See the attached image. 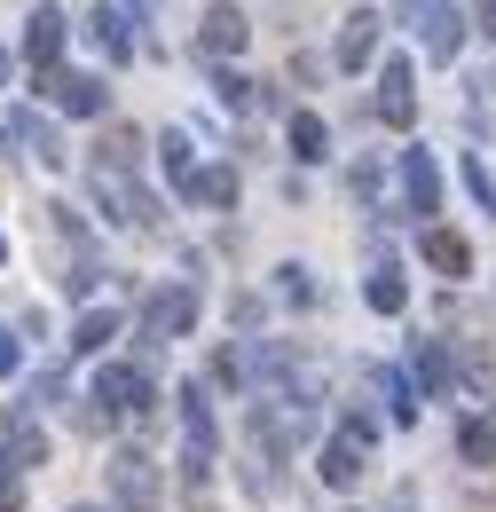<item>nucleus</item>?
<instances>
[{
  "label": "nucleus",
  "instance_id": "5",
  "mask_svg": "<svg viewBox=\"0 0 496 512\" xmlns=\"http://www.w3.org/2000/svg\"><path fill=\"white\" fill-rule=\"evenodd\" d=\"M0 465H8V473H40V465H48V434H40L32 410H8V449H0Z\"/></svg>",
  "mask_w": 496,
  "mask_h": 512
},
{
  "label": "nucleus",
  "instance_id": "26",
  "mask_svg": "<svg viewBox=\"0 0 496 512\" xmlns=\"http://www.w3.org/2000/svg\"><path fill=\"white\" fill-rule=\"evenodd\" d=\"M16 505H24V489H16V473L0 465V512H16Z\"/></svg>",
  "mask_w": 496,
  "mask_h": 512
},
{
  "label": "nucleus",
  "instance_id": "8",
  "mask_svg": "<svg viewBox=\"0 0 496 512\" xmlns=\"http://www.w3.org/2000/svg\"><path fill=\"white\" fill-rule=\"evenodd\" d=\"M378 119L386 127H410L418 119V95H410V64L402 56H386V71H378Z\"/></svg>",
  "mask_w": 496,
  "mask_h": 512
},
{
  "label": "nucleus",
  "instance_id": "12",
  "mask_svg": "<svg viewBox=\"0 0 496 512\" xmlns=\"http://www.w3.org/2000/svg\"><path fill=\"white\" fill-rule=\"evenodd\" d=\"M402 197H410V213H434L441 205V174L426 150H402Z\"/></svg>",
  "mask_w": 496,
  "mask_h": 512
},
{
  "label": "nucleus",
  "instance_id": "22",
  "mask_svg": "<svg viewBox=\"0 0 496 512\" xmlns=\"http://www.w3.org/2000/svg\"><path fill=\"white\" fill-rule=\"evenodd\" d=\"M371 386H378V394H386V410H394L402 426L418 418V394H410V379H402V371H371Z\"/></svg>",
  "mask_w": 496,
  "mask_h": 512
},
{
  "label": "nucleus",
  "instance_id": "27",
  "mask_svg": "<svg viewBox=\"0 0 496 512\" xmlns=\"http://www.w3.org/2000/svg\"><path fill=\"white\" fill-rule=\"evenodd\" d=\"M481 32H489V40H496V0H481Z\"/></svg>",
  "mask_w": 496,
  "mask_h": 512
},
{
  "label": "nucleus",
  "instance_id": "4",
  "mask_svg": "<svg viewBox=\"0 0 496 512\" xmlns=\"http://www.w3.org/2000/svg\"><path fill=\"white\" fill-rule=\"evenodd\" d=\"M402 8L426 24V56H434V64H449V56L465 48V16H457L449 0H402Z\"/></svg>",
  "mask_w": 496,
  "mask_h": 512
},
{
  "label": "nucleus",
  "instance_id": "2",
  "mask_svg": "<svg viewBox=\"0 0 496 512\" xmlns=\"http://www.w3.org/2000/svg\"><path fill=\"white\" fill-rule=\"evenodd\" d=\"M111 489H119L126 512H158V465H150L142 449H119V457H111Z\"/></svg>",
  "mask_w": 496,
  "mask_h": 512
},
{
  "label": "nucleus",
  "instance_id": "19",
  "mask_svg": "<svg viewBox=\"0 0 496 512\" xmlns=\"http://www.w3.org/2000/svg\"><path fill=\"white\" fill-rule=\"evenodd\" d=\"M410 371L434 386V394H449V355H441V339H418V347H410Z\"/></svg>",
  "mask_w": 496,
  "mask_h": 512
},
{
  "label": "nucleus",
  "instance_id": "1",
  "mask_svg": "<svg viewBox=\"0 0 496 512\" xmlns=\"http://www.w3.org/2000/svg\"><path fill=\"white\" fill-rule=\"evenodd\" d=\"M189 323H197V292H189V284H174V292H150V308H142V347L182 339Z\"/></svg>",
  "mask_w": 496,
  "mask_h": 512
},
{
  "label": "nucleus",
  "instance_id": "29",
  "mask_svg": "<svg viewBox=\"0 0 496 512\" xmlns=\"http://www.w3.org/2000/svg\"><path fill=\"white\" fill-rule=\"evenodd\" d=\"M0 79H8V48H0Z\"/></svg>",
  "mask_w": 496,
  "mask_h": 512
},
{
  "label": "nucleus",
  "instance_id": "25",
  "mask_svg": "<svg viewBox=\"0 0 496 512\" xmlns=\"http://www.w3.org/2000/svg\"><path fill=\"white\" fill-rule=\"evenodd\" d=\"M158 158H166V174H174L182 190L197 182V166H189V142H182V134H166V142H158Z\"/></svg>",
  "mask_w": 496,
  "mask_h": 512
},
{
  "label": "nucleus",
  "instance_id": "20",
  "mask_svg": "<svg viewBox=\"0 0 496 512\" xmlns=\"http://www.w3.org/2000/svg\"><path fill=\"white\" fill-rule=\"evenodd\" d=\"M323 150H331V134H323V119H315V111H292V158H323Z\"/></svg>",
  "mask_w": 496,
  "mask_h": 512
},
{
  "label": "nucleus",
  "instance_id": "13",
  "mask_svg": "<svg viewBox=\"0 0 496 512\" xmlns=\"http://www.w3.org/2000/svg\"><path fill=\"white\" fill-rule=\"evenodd\" d=\"M126 24H134L126 8H95V16H87V40H95L111 64H126V56H134V32H126Z\"/></svg>",
  "mask_w": 496,
  "mask_h": 512
},
{
  "label": "nucleus",
  "instance_id": "14",
  "mask_svg": "<svg viewBox=\"0 0 496 512\" xmlns=\"http://www.w3.org/2000/svg\"><path fill=\"white\" fill-rule=\"evenodd\" d=\"M378 24H386V16H371V8L347 16V32H339V64H347V71H363L378 56Z\"/></svg>",
  "mask_w": 496,
  "mask_h": 512
},
{
  "label": "nucleus",
  "instance_id": "3",
  "mask_svg": "<svg viewBox=\"0 0 496 512\" xmlns=\"http://www.w3.org/2000/svg\"><path fill=\"white\" fill-rule=\"evenodd\" d=\"M95 402H103V418H111V410L142 418V410H150V379H142L134 363H103V371H95Z\"/></svg>",
  "mask_w": 496,
  "mask_h": 512
},
{
  "label": "nucleus",
  "instance_id": "7",
  "mask_svg": "<svg viewBox=\"0 0 496 512\" xmlns=\"http://www.w3.org/2000/svg\"><path fill=\"white\" fill-rule=\"evenodd\" d=\"M245 8H237V0H213V8H205V24H197V48H205V56H237V48H245Z\"/></svg>",
  "mask_w": 496,
  "mask_h": 512
},
{
  "label": "nucleus",
  "instance_id": "15",
  "mask_svg": "<svg viewBox=\"0 0 496 512\" xmlns=\"http://www.w3.org/2000/svg\"><path fill=\"white\" fill-rule=\"evenodd\" d=\"M418 253H426V268H441V276H465V268H473V245H465L457 229H426Z\"/></svg>",
  "mask_w": 496,
  "mask_h": 512
},
{
  "label": "nucleus",
  "instance_id": "23",
  "mask_svg": "<svg viewBox=\"0 0 496 512\" xmlns=\"http://www.w3.org/2000/svg\"><path fill=\"white\" fill-rule=\"evenodd\" d=\"M457 449H465V465H496V426H489V418H465Z\"/></svg>",
  "mask_w": 496,
  "mask_h": 512
},
{
  "label": "nucleus",
  "instance_id": "18",
  "mask_svg": "<svg viewBox=\"0 0 496 512\" xmlns=\"http://www.w3.org/2000/svg\"><path fill=\"white\" fill-rule=\"evenodd\" d=\"M213 95H221V111H260L268 95H260V79H245V71H221L213 79Z\"/></svg>",
  "mask_w": 496,
  "mask_h": 512
},
{
  "label": "nucleus",
  "instance_id": "32",
  "mask_svg": "<svg viewBox=\"0 0 496 512\" xmlns=\"http://www.w3.org/2000/svg\"><path fill=\"white\" fill-rule=\"evenodd\" d=\"M126 8H142V0H126Z\"/></svg>",
  "mask_w": 496,
  "mask_h": 512
},
{
  "label": "nucleus",
  "instance_id": "9",
  "mask_svg": "<svg viewBox=\"0 0 496 512\" xmlns=\"http://www.w3.org/2000/svg\"><path fill=\"white\" fill-rule=\"evenodd\" d=\"M95 190H103V205H111V221H126V229H150V221H158V205L134 190L126 174H95Z\"/></svg>",
  "mask_w": 496,
  "mask_h": 512
},
{
  "label": "nucleus",
  "instance_id": "10",
  "mask_svg": "<svg viewBox=\"0 0 496 512\" xmlns=\"http://www.w3.org/2000/svg\"><path fill=\"white\" fill-rule=\"evenodd\" d=\"M363 449H371V442H355V434L339 426V434L323 442V465H315V473H323L331 489H355V481H363Z\"/></svg>",
  "mask_w": 496,
  "mask_h": 512
},
{
  "label": "nucleus",
  "instance_id": "30",
  "mask_svg": "<svg viewBox=\"0 0 496 512\" xmlns=\"http://www.w3.org/2000/svg\"><path fill=\"white\" fill-rule=\"evenodd\" d=\"M0 260H8V237H0Z\"/></svg>",
  "mask_w": 496,
  "mask_h": 512
},
{
  "label": "nucleus",
  "instance_id": "24",
  "mask_svg": "<svg viewBox=\"0 0 496 512\" xmlns=\"http://www.w3.org/2000/svg\"><path fill=\"white\" fill-rule=\"evenodd\" d=\"M189 197H197V205H237V174H229V166H213V174H197V182H189Z\"/></svg>",
  "mask_w": 496,
  "mask_h": 512
},
{
  "label": "nucleus",
  "instance_id": "21",
  "mask_svg": "<svg viewBox=\"0 0 496 512\" xmlns=\"http://www.w3.org/2000/svg\"><path fill=\"white\" fill-rule=\"evenodd\" d=\"M119 331V316L111 308H95V316H79V331H71V355H103V339Z\"/></svg>",
  "mask_w": 496,
  "mask_h": 512
},
{
  "label": "nucleus",
  "instance_id": "17",
  "mask_svg": "<svg viewBox=\"0 0 496 512\" xmlns=\"http://www.w3.org/2000/svg\"><path fill=\"white\" fill-rule=\"evenodd\" d=\"M134 166H142V134L111 127V134H103V166H95V174H134Z\"/></svg>",
  "mask_w": 496,
  "mask_h": 512
},
{
  "label": "nucleus",
  "instance_id": "28",
  "mask_svg": "<svg viewBox=\"0 0 496 512\" xmlns=\"http://www.w3.org/2000/svg\"><path fill=\"white\" fill-rule=\"evenodd\" d=\"M0 371H16V339H0Z\"/></svg>",
  "mask_w": 496,
  "mask_h": 512
},
{
  "label": "nucleus",
  "instance_id": "16",
  "mask_svg": "<svg viewBox=\"0 0 496 512\" xmlns=\"http://www.w3.org/2000/svg\"><path fill=\"white\" fill-rule=\"evenodd\" d=\"M363 292H371L378 316H402V308H410V284H402V268H394V260H386V268H371V284H363Z\"/></svg>",
  "mask_w": 496,
  "mask_h": 512
},
{
  "label": "nucleus",
  "instance_id": "6",
  "mask_svg": "<svg viewBox=\"0 0 496 512\" xmlns=\"http://www.w3.org/2000/svg\"><path fill=\"white\" fill-rule=\"evenodd\" d=\"M40 87H48V103H56V111H71V119H95V111H103V79H87V71H63V64H56Z\"/></svg>",
  "mask_w": 496,
  "mask_h": 512
},
{
  "label": "nucleus",
  "instance_id": "31",
  "mask_svg": "<svg viewBox=\"0 0 496 512\" xmlns=\"http://www.w3.org/2000/svg\"><path fill=\"white\" fill-rule=\"evenodd\" d=\"M79 512H103V505H79Z\"/></svg>",
  "mask_w": 496,
  "mask_h": 512
},
{
  "label": "nucleus",
  "instance_id": "11",
  "mask_svg": "<svg viewBox=\"0 0 496 512\" xmlns=\"http://www.w3.org/2000/svg\"><path fill=\"white\" fill-rule=\"evenodd\" d=\"M24 56L40 71H56V56H63V8H32L24 16Z\"/></svg>",
  "mask_w": 496,
  "mask_h": 512
}]
</instances>
